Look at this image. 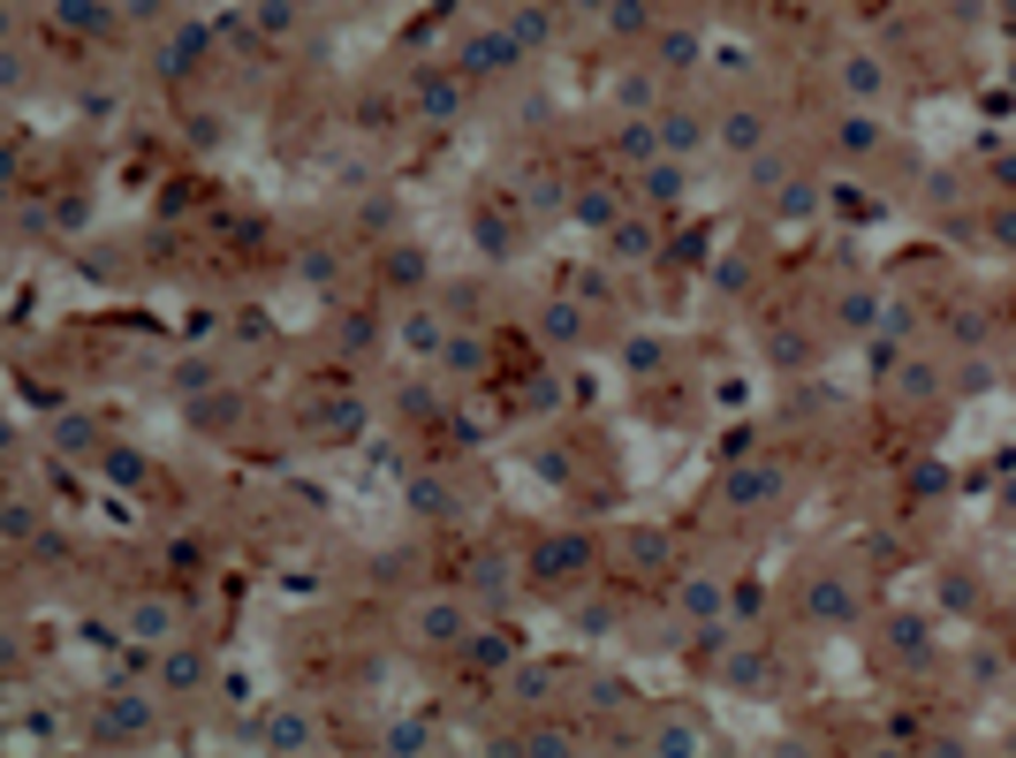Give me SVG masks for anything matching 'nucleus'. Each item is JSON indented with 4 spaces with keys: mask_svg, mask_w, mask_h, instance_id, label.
<instances>
[{
    "mask_svg": "<svg viewBox=\"0 0 1016 758\" xmlns=\"http://www.w3.org/2000/svg\"><path fill=\"white\" fill-rule=\"evenodd\" d=\"M653 236H660V228H653L645 212H615V220H607V251L615 258H653Z\"/></svg>",
    "mask_w": 1016,
    "mask_h": 758,
    "instance_id": "39448f33",
    "label": "nucleus"
},
{
    "mask_svg": "<svg viewBox=\"0 0 1016 758\" xmlns=\"http://www.w3.org/2000/svg\"><path fill=\"white\" fill-rule=\"evenodd\" d=\"M547 8H554V0H516L501 31H508L516 46H547V39H554V16H547Z\"/></svg>",
    "mask_w": 1016,
    "mask_h": 758,
    "instance_id": "423d86ee",
    "label": "nucleus"
},
{
    "mask_svg": "<svg viewBox=\"0 0 1016 758\" xmlns=\"http://www.w3.org/2000/svg\"><path fill=\"white\" fill-rule=\"evenodd\" d=\"M168 660H175L168 682H175V690H190V682H198V652H168Z\"/></svg>",
    "mask_w": 1016,
    "mask_h": 758,
    "instance_id": "cd10ccee",
    "label": "nucleus"
},
{
    "mask_svg": "<svg viewBox=\"0 0 1016 758\" xmlns=\"http://www.w3.org/2000/svg\"><path fill=\"white\" fill-rule=\"evenodd\" d=\"M683 182H690V174H683V160H676V152H660V160L645 168V182H637V190H645V206H668Z\"/></svg>",
    "mask_w": 1016,
    "mask_h": 758,
    "instance_id": "9b49d317",
    "label": "nucleus"
},
{
    "mask_svg": "<svg viewBox=\"0 0 1016 758\" xmlns=\"http://www.w3.org/2000/svg\"><path fill=\"white\" fill-rule=\"evenodd\" d=\"M766 652H736V668H728V682H766V668H759Z\"/></svg>",
    "mask_w": 1016,
    "mask_h": 758,
    "instance_id": "c85d7f7f",
    "label": "nucleus"
},
{
    "mask_svg": "<svg viewBox=\"0 0 1016 758\" xmlns=\"http://www.w3.org/2000/svg\"><path fill=\"white\" fill-rule=\"evenodd\" d=\"M61 23H84V31H107V8H99V0H61Z\"/></svg>",
    "mask_w": 1016,
    "mask_h": 758,
    "instance_id": "393cba45",
    "label": "nucleus"
},
{
    "mask_svg": "<svg viewBox=\"0 0 1016 758\" xmlns=\"http://www.w3.org/2000/svg\"><path fill=\"white\" fill-rule=\"evenodd\" d=\"M198 46H206L198 31H175V39H168V53H160V77H182V69L198 61Z\"/></svg>",
    "mask_w": 1016,
    "mask_h": 758,
    "instance_id": "dca6fc26",
    "label": "nucleus"
},
{
    "mask_svg": "<svg viewBox=\"0 0 1016 758\" xmlns=\"http://www.w3.org/2000/svg\"><path fill=\"white\" fill-rule=\"evenodd\" d=\"M728 493H736L744 508H751V501H774V493H781V470H736V486H728Z\"/></svg>",
    "mask_w": 1016,
    "mask_h": 758,
    "instance_id": "ddd939ff",
    "label": "nucleus"
},
{
    "mask_svg": "<svg viewBox=\"0 0 1016 758\" xmlns=\"http://www.w3.org/2000/svg\"><path fill=\"white\" fill-rule=\"evenodd\" d=\"M706 137H714V122H706V114H698V107H660V152H698V144H706Z\"/></svg>",
    "mask_w": 1016,
    "mask_h": 758,
    "instance_id": "f03ea898",
    "label": "nucleus"
},
{
    "mask_svg": "<svg viewBox=\"0 0 1016 758\" xmlns=\"http://www.w3.org/2000/svg\"><path fill=\"white\" fill-rule=\"evenodd\" d=\"M577 220H599V228H607V220H615V190H585V198H577Z\"/></svg>",
    "mask_w": 1016,
    "mask_h": 758,
    "instance_id": "a878e982",
    "label": "nucleus"
},
{
    "mask_svg": "<svg viewBox=\"0 0 1016 758\" xmlns=\"http://www.w3.org/2000/svg\"><path fill=\"white\" fill-rule=\"evenodd\" d=\"M843 144H849V152H873V144H880V122H873V114H849V122H843Z\"/></svg>",
    "mask_w": 1016,
    "mask_h": 758,
    "instance_id": "5701e85b",
    "label": "nucleus"
},
{
    "mask_svg": "<svg viewBox=\"0 0 1016 758\" xmlns=\"http://www.w3.org/2000/svg\"><path fill=\"white\" fill-rule=\"evenodd\" d=\"M516 61H524V46L508 39V31H478V39L464 46V77H501Z\"/></svg>",
    "mask_w": 1016,
    "mask_h": 758,
    "instance_id": "f257e3e1",
    "label": "nucleus"
},
{
    "mask_svg": "<svg viewBox=\"0 0 1016 758\" xmlns=\"http://www.w3.org/2000/svg\"><path fill=\"white\" fill-rule=\"evenodd\" d=\"M683 607H690L698 622H714V615H720V585H714V577H690V585H683Z\"/></svg>",
    "mask_w": 1016,
    "mask_h": 758,
    "instance_id": "2eb2a0df",
    "label": "nucleus"
},
{
    "mask_svg": "<svg viewBox=\"0 0 1016 758\" xmlns=\"http://www.w3.org/2000/svg\"><path fill=\"white\" fill-rule=\"evenodd\" d=\"M843 84H849V99H888V61H873V53H843Z\"/></svg>",
    "mask_w": 1016,
    "mask_h": 758,
    "instance_id": "0eeeda50",
    "label": "nucleus"
},
{
    "mask_svg": "<svg viewBox=\"0 0 1016 758\" xmlns=\"http://www.w3.org/2000/svg\"><path fill=\"white\" fill-rule=\"evenodd\" d=\"M478 243L501 258V251H516V220H501V212H478Z\"/></svg>",
    "mask_w": 1016,
    "mask_h": 758,
    "instance_id": "f3484780",
    "label": "nucleus"
},
{
    "mask_svg": "<svg viewBox=\"0 0 1016 758\" xmlns=\"http://www.w3.org/2000/svg\"><path fill=\"white\" fill-rule=\"evenodd\" d=\"M464 630H470L464 607H432V615H425V637H432V645H456Z\"/></svg>",
    "mask_w": 1016,
    "mask_h": 758,
    "instance_id": "a211bd4d",
    "label": "nucleus"
},
{
    "mask_svg": "<svg viewBox=\"0 0 1016 758\" xmlns=\"http://www.w3.org/2000/svg\"><path fill=\"white\" fill-rule=\"evenodd\" d=\"M653 61L683 77V69H698V31H653Z\"/></svg>",
    "mask_w": 1016,
    "mask_h": 758,
    "instance_id": "9d476101",
    "label": "nucleus"
},
{
    "mask_svg": "<svg viewBox=\"0 0 1016 758\" xmlns=\"http://www.w3.org/2000/svg\"><path fill=\"white\" fill-rule=\"evenodd\" d=\"M258 31L289 39V31H297V0H258Z\"/></svg>",
    "mask_w": 1016,
    "mask_h": 758,
    "instance_id": "6ab92c4d",
    "label": "nucleus"
},
{
    "mask_svg": "<svg viewBox=\"0 0 1016 758\" xmlns=\"http://www.w3.org/2000/svg\"><path fill=\"white\" fill-rule=\"evenodd\" d=\"M516 698H547V668H524V675H516Z\"/></svg>",
    "mask_w": 1016,
    "mask_h": 758,
    "instance_id": "7c9ffc66",
    "label": "nucleus"
},
{
    "mask_svg": "<svg viewBox=\"0 0 1016 758\" xmlns=\"http://www.w3.org/2000/svg\"><path fill=\"white\" fill-rule=\"evenodd\" d=\"M781 174H789V160H759V168H751V182H759V190H781Z\"/></svg>",
    "mask_w": 1016,
    "mask_h": 758,
    "instance_id": "c756f323",
    "label": "nucleus"
},
{
    "mask_svg": "<svg viewBox=\"0 0 1016 758\" xmlns=\"http://www.w3.org/2000/svg\"><path fill=\"white\" fill-rule=\"evenodd\" d=\"M410 99H418L425 122H456V114H464V84H456V77H440V69H425Z\"/></svg>",
    "mask_w": 1016,
    "mask_h": 758,
    "instance_id": "7ed1b4c3",
    "label": "nucleus"
},
{
    "mask_svg": "<svg viewBox=\"0 0 1016 758\" xmlns=\"http://www.w3.org/2000/svg\"><path fill=\"white\" fill-rule=\"evenodd\" d=\"M805 607L819 615V622H849V607H857V591H849V577H819V585L805 591Z\"/></svg>",
    "mask_w": 1016,
    "mask_h": 758,
    "instance_id": "1a4fd4ad",
    "label": "nucleus"
},
{
    "mask_svg": "<svg viewBox=\"0 0 1016 758\" xmlns=\"http://www.w3.org/2000/svg\"><path fill=\"white\" fill-rule=\"evenodd\" d=\"M0 31H8V8H0Z\"/></svg>",
    "mask_w": 1016,
    "mask_h": 758,
    "instance_id": "c9c22d12",
    "label": "nucleus"
},
{
    "mask_svg": "<svg viewBox=\"0 0 1016 758\" xmlns=\"http://www.w3.org/2000/svg\"><path fill=\"white\" fill-rule=\"evenodd\" d=\"M152 728V706L145 698H114V736H145Z\"/></svg>",
    "mask_w": 1016,
    "mask_h": 758,
    "instance_id": "412c9836",
    "label": "nucleus"
},
{
    "mask_svg": "<svg viewBox=\"0 0 1016 758\" xmlns=\"http://www.w3.org/2000/svg\"><path fill=\"white\" fill-rule=\"evenodd\" d=\"M585 553H592L585 539H569V547H547V553H539V569H547V577H561V569H585Z\"/></svg>",
    "mask_w": 1016,
    "mask_h": 758,
    "instance_id": "4be33fe9",
    "label": "nucleus"
},
{
    "mask_svg": "<svg viewBox=\"0 0 1016 758\" xmlns=\"http://www.w3.org/2000/svg\"><path fill=\"white\" fill-rule=\"evenodd\" d=\"M402 335H410V349H440V319H432V311H418V319H410V327H402Z\"/></svg>",
    "mask_w": 1016,
    "mask_h": 758,
    "instance_id": "bb28decb",
    "label": "nucleus"
},
{
    "mask_svg": "<svg viewBox=\"0 0 1016 758\" xmlns=\"http://www.w3.org/2000/svg\"><path fill=\"white\" fill-rule=\"evenodd\" d=\"M714 137H720V152H736V160H751L766 144V114H751V107H728L714 122Z\"/></svg>",
    "mask_w": 1016,
    "mask_h": 758,
    "instance_id": "20e7f679",
    "label": "nucleus"
},
{
    "mask_svg": "<svg viewBox=\"0 0 1016 758\" xmlns=\"http://www.w3.org/2000/svg\"><path fill=\"white\" fill-rule=\"evenodd\" d=\"M653 99H660V77H653V69L622 77V107H653Z\"/></svg>",
    "mask_w": 1016,
    "mask_h": 758,
    "instance_id": "b1692460",
    "label": "nucleus"
},
{
    "mask_svg": "<svg viewBox=\"0 0 1016 758\" xmlns=\"http://www.w3.org/2000/svg\"><path fill=\"white\" fill-rule=\"evenodd\" d=\"M569 8H577V16H599V8H607V0H569Z\"/></svg>",
    "mask_w": 1016,
    "mask_h": 758,
    "instance_id": "f704fd0d",
    "label": "nucleus"
},
{
    "mask_svg": "<svg viewBox=\"0 0 1016 758\" xmlns=\"http://www.w3.org/2000/svg\"><path fill=\"white\" fill-rule=\"evenodd\" d=\"M622 160H645V168H653V160H660V122H630L622 129Z\"/></svg>",
    "mask_w": 1016,
    "mask_h": 758,
    "instance_id": "4468645a",
    "label": "nucleus"
},
{
    "mask_svg": "<svg viewBox=\"0 0 1016 758\" xmlns=\"http://www.w3.org/2000/svg\"><path fill=\"white\" fill-rule=\"evenodd\" d=\"M585 335V311L577 303H547V341H577Z\"/></svg>",
    "mask_w": 1016,
    "mask_h": 758,
    "instance_id": "aec40b11",
    "label": "nucleus"
},
{
    "mask_svg": "<svg viewBox=\"0 0 1016 758\" xmlns=\"http://www.w3.org/2000/svg\"><path fill=\"white\" fill-rule=\"evenodd\" d=\"M994 182H1002V190H1016V160H1002V168H994Z\"/></svg>",
    "mask_w": 1016,
    "mask_h": 758,
    "instance_id": "72a5a7b5",
    "label": "nucleus"
},
{
    "mask_svg": "<svg viewBox=\"0 0 1016 758\" xmlns=\"http://www.w3.org/2000/svg\"><path fill=\"white\" fill-rule=\"evenodd\" d=\"M599 23H607L615 39H653V0H607Z\"/></svg>",
    "mask_w": 1016,
    "mask_h": 758,
    "instance_id": "6e6552de",
    "label": "nucleus"
},
{
    "mask_svg": "<svg viewBox=\"0 0 1016 758\" xmlns=\"http://www.w3.org/2000/svg\"><path fill=\"white\" fill-rule=\"evenodd\" d=\"M160 8H168V0H129V16H137V23H160Z\"/></svg>",
    "mask_w": 1016,
    "mask_h": 758,
    "instance_id": "473e14b6",
    "label": "nucleus"
},
{
    "mask_svg": "<svg viewBox=\"0 0 1016 758\" xmlns=\"http://www.w3.org/2000/svg\"><path fill=\"white\" fill-rule=\"evenodd\" d=\"M994 236H1002V243H1016V206H1002V212H994Z\"/></svg>",
    "mask_w": 1016,
    "mask_h": 758,
    "instance_id": "2f4dec72",
    "label": "nucleus"
},
{
    "mask_svg": "<svg viewBox=\"0 0 1016 758\" xmlns=\"http://www.w3.org/2000/svg\"><path fill=\"white\" fill-rule=\"evenodd\" d=\"M440 365H448V372H486V341L478 335H448L440 341Z\"/></svg>",
    "mask_w": 1016,
    "mask_h": 758,
    "instance_id": "f8f14e48",
    "label": "nucleus"
}]
</instances>
